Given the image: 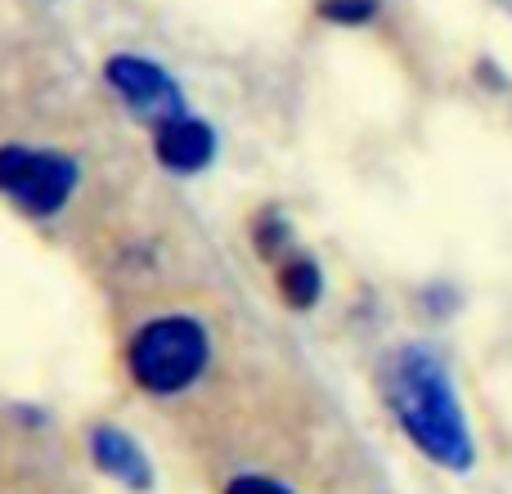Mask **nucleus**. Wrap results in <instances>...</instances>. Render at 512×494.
<instances>
[{
  "label": "nucleus",
  "instance_id": "1",
  "mask_svg": "<svg viewBox=\"0 0 512 494\" xmlns=\"http://www.w3.org/2000/svg\"><path fill=\"white\" fill-rule=\"evenodd\" d=\"M387 405L396 414L400 432L432 463L450 472L472 468V436L459 400H454L450 373L427 346H405L387 364Z\"/></svg>",
  "mask_w": 512,
  "mask_h": 494
},
{
  "label": "nucleus",
  "instance_id": "2",
  "mask_svg": "<svg viewBox=\"0 0 512 494\" xmlns=\"http://www.w3.org/2000/svg\"><path fill=\"white\" fill-rule=\"evenodd\" d=\"M207 333L189 315H162L144 324L131 342V378L153 396H176L194 387L207 369Z\"/></svg>",
  "mask_w": 512,
  "mask_h": 494
},
{
  "label": "nucleus",
  "instance_id": "3",
  "mask_svg": "<svg viewBox=\"0 0 512 494\" xmlns=\"http://www.w3.org/2000/svg\"><path fill=\"white\" fill-rule=\"evenodd\" d=\"M77 185V167L59 153H36L23 144L0 149V194H9L23 212L54 216L72 198Z\"/></svg>",
  "mask_w": 512,
  "mask_h": 494
},
{
  "label": "nucleus",
  "instance_id": "4",
  "mask_svg": "<svg viewBox=\"0 0 512 494\" xmlns=\"http://www.w3.org/2000/svg\"><path fill=\"white\" fill-rule=\"evenodd\" d=\"M104 77H108V86L122 95V104L131 108L135 117H144V122L162 126L185 113V95H180V86L158 63L135 59V54H117V59H108Z\"/></svg>",
  "mask_w": 512,
  "mask_h": 494
},
{
  "label": "nucleus",
  "instance_id": "5",
  "mask_svg": "<svg viewBox=\"0 0 512 494\" xmlns=\"http://www.w3.org/2000/svg\"><path fill=\"white\" fill-rule=\"evenodd\" d=\"M153 149H158V162L167 171H180V176H189V171H203L207 162H212L216 135H212V126H207V122L180 113V117H171V122L158 126V140H153Z\"/></svg>",
  "mask_w": 512,
  "mask_h": 494
},
{
  "label": "nucleus",
  "instance_id": "6",
  "mask_svg": "<svg viewBox=\"0 0 512 494\" xmlns=\"http://www.w3.org/2000/svg\"><path fill=\"white\" fill-rule=\"evenodd\" d=\"M90 454H95L99 468H104L108 477H117L122 486H135V490L149 486V459H144L140 445L126 432H117V427H95V432H90Z\"/></svg>",
  "mask_w": 512,
  "mask_h": 494
},
{
  "label": "nucleus",
  "instance_id": "7",
  "mask_svg": "<svg viewBox=\"0 0 512 494\" xmlns=\"http://www.w3.org/2000/svg\"><path fill=\"white\" fill-rule=\"evenodd\" d=\"M279 292L292 310H310L324 292V274L306 252H288V261L279 265Z\"/></svg>",
  "mask_w": 512,
  "mask_h": 494
},
{
  "label": "nucleus",
  "instance_id": "8",
  "mask_svg": "<svg viewBox=\"0 0 512 494\" xmlns=\"http://www.w3.org/2000/svg\"><path fill=\"white\" fill-rule=\"evenodd\" d=\"M319 14L333 23H369L378 14V0H319Z\"/></svg>",
  "mask_w": 512,
  "mask_h": 494
},
{
  "label": "nucleus",
  "instance_id": "9",
  "mask_svg": "<svg viewBox=\"0 0 512 494\" xmlns=\"http://www.w3.org/2000/svg\"><path fill=\"white\" fill-rule=\"evenodd\" d=\"M225 494H292V490H283L279 481H270V477H239V481H230Z\"/></svg>",
  "mask_w": 512,
  "mask_h": 494
},
{
  "label": "nucleus",
  "instance_id": "10",
  "mask_svg": "<svg viewBox=\"0 0 512 494\" xmlns=\"http://www.w3.org/2000/svg\"><path fill=\"white\" fill-rule=\"evenodd\" d=\"M508 9H512V5H508Z\"/></svg>",
  "mask_w": 512,
  "mask_h": 494
}]
</instances>
